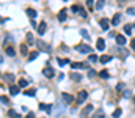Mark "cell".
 Masks as SVG:
<instances>
[{
	"mask_svg": "<svg viewBox=\"0 0 135 118\" xmlns=\"http://www.w3.org/2000/svg\"><path fill=\"white\" fill-rule=\"evenodd\" d=\"M127 13H129V14H135V10H133V8H129Z\"/></svg>",
	"mask_w": 135,
	"mask_h": 118,
	"instance_id": "b9f144b4",
	"label": "cell"
},
{
	"mask_svg": "<svg viewBox=\"0 0 135 118\" xmlns=\"http://www.w3.org/2000/svg\"><path fill=\"white\" fill-rule=\"evenodd\" d=\"M57 61H58V65H60V66H65V65H68V63H69L68 58H57Z\"/></svg>",
	"mask_w": 135,
	"mask_h": 118,
	"instance_id": "e0dca14e",
	"label": "cell"
},
{
	"mask_svg": "<svg viewBox=\"0 0 135 118\" xmlns=\"http://www.w3.org/2000/svg\"><path fill=\"white\" fill-rule=\"evenodd\" d=\"M79 10H80V6H79V5H72V6H71V11H76V13H77Z\"/></svg>",
	"mask_w": 135,
	"mask_h": 118,
	"instance_id": "e575fe53",
	"label": "cell"
},
{
	"mask_svg": "<svg viewBox=\"0 0 135 118\" xmlns=\"http://www.w3.org/2000/svg\"><path fill=\"white\" fill-rule=\"evenodd\" d=\"M123 90H124V84H118V85H116V91H123Z\"/></svg>",
	"mask_w": 135,
	"mask_h": 118,
	"instance_id": "d6a6232c",
	"label": "cell"
},
{
	"mask_svg": "<svg viewBox=\"0 0 135 118\" xmlns=\"http://www.w3.org/2000/svg\"><path fill=\"white\" fill-rule=\"evenodd\" d=\"M99 77H101V79H109L110 77V72L107 71V69H104V71L99 72Z\"/></svg>",
	"mask_w": 135,
	"mask_h": 118,
	"instance_id": "5bb4252c",
	"label": "cell"
},
{
	"mask_svg": "<svg viewBox=\"0 0 135 118\" xmlns=\"http://www.w3.org/2000/svg\"><path fill=\"white\" fill-rule=\"evenodd\" d=\"M119 21H121V16H119V14H115L113 19H112V25H118Z\"/></svg>",
	"mask_w": 135,
	"mask_h": 118,
	"instance_id": "9a60e30c",
	"label": "cell"
},
{
	"mask_svg": "<svg viewBox=\"0 0 135 118\" xmlns=\"http://www.w3.org/2000/svg\"><path fill=\"white\" fill-rule=\"evenodd\" d=\"M79 14H80V16H82V17H86V11L83 10V8H82V6H80V10H79Z\"/></svg>",
	"mask_w": 135,
	"mask_h": 118,
	"instance_id": "1f68e13d",
	"label": "cell"
},
{
	"mask_svg": "<svg viewBox=\"0 0 135 118\" xmlns=\"http://www.w3.org/2000/svg\"><path fill=\"white\" fill-rule=\"evenodd\" d=\"M35 40H33V35L32 33H27V44H33Z\"/></svg>",
	"mask_w": 135,
	"mask_h": 118,
	"instance_id": "484cf974",
	"label": "cell"
},
{
	"mask_svg": "<svg viewBox=\"0 0 135 118\" xmlns=\"http://www.w3.org/2000/svg\"><path fill=\"white\" fill-rule=\"evenodd\" d=\"M36 44H38V47H39V50H44V52H49V50H50V47H49V44H46V43H44V41H41V40H39V41H38Z\"/></svg>",
	"mask_w": 135,
	"mask_h": 118,
	"instance_id": "52a82bcc",
	"label": "cell"
},
{
	"mask_svg": "<svg viewBox=\"0 0 135 118\" xmlns=\"http://www.w3.org/2000/svg\"><path fill=\"white\" fill-rule=\"evenodd\" d=\"M19 91H21V90H19V87H17V85H10V95L11 96L19 95Z\"/></svg>",
	"mask_w": 135,
	"mask_h": 118,
	"instance_id": "ba28073f",
	"label": "cell"
},
{
	"mask_svg": "<svg viewBox=\"0 0 135 118\" xmlns=\"http://www.w3.org/2000/svg\"><path fill=\"white\" fill-rule=\"evenodd\" d=\"M8 115H10L11 118H21V115H19V113H17L16 110H13V109H11V110H10V112H8Z\"/></svg>",
	"mask_w": 135,
	"mask_h": 118,
	"instance_id": "603a6c76",
	"label": "cell"
},
{
	"mask_svg": "<svg viewBox=\"0 0 135 118\" xmlns=\"http://www.w3.org/2000/svg\"><path fill=\"white\" fill-rule=\"evenodd\" d=\"M105 5V0H97V3H96V10H102Z\"/></svg>",
	"mask_w": 135,
	"mask_h": 118,
	"instance_id": "d6986e66",
	"label": "cell"
},
{
	"mask_svg": "<svg viewBox=\"0 0 135 118\" xmlns=\"http://www.w3.org/2000/svg\"><path fill=\"white\" fill-rule=\"evenodd\" d=\"M42 76H46L47 79H52L53 76H55V71H53L52 66H46V68L42 69Z\"/></svg>",
	"mask_w": 135,
	"mask_h": 118,
	"instance_id": "6da1fadb",
	"label": "cell"
},
{
	"mask_svg": "<svg viewBox=\"0 0 135 118\" xmlns=\"http://www.w3.org/2000/svg\"><path fill=\"white\" fill-rule=\"evenodd\" d=\"M115 40H116V43H118L119 46H124V44H126V38H124L123 35H118V36H116Z\"/></svg>",
	"mask_w": 135,
	"mask_h": 118,
	"instance_id": "7c38bea8",
	"label": "cell"
},
{
	"mask_svg": "<svg viewBox=\"0 0 135 118\" xmlns=\"http://www.w3.org/2000/svg\"><path fill=\"white\" fill-rule=\"evenodd\" d=\"M5 80H6L8 84H13L14 82V76L13 74H5Z\"/></svg>",
	"mask_w": 135,
	"mask_h": 118,
	"instance_id": "ac0fdd59",
	"label": "cell"
},
{
	"mask_svg": "<svg viewBox=\"0 0 135 118\" xmlns=\"http://www.w3.org/2000/svg\"><path fill=\"white\" fill-rule=\"evenodd\" d=\"M5 52H6V55H8V57H14V55H16V50H14L13 47H6Z\"/></svg>",
	"mask_w": 135,
	"mask_h": 118,
	"instance_id": "2e32d148",
	"label": "cell"
},
{
	"mask_svg": "<svg viewBox=\"0 0 135 118\" xmlns=\"http://www.w3.org/2000/svg\"><path fill=\"white\" fill-rule=\"evenodd\" d=\"M99 60H101V63H109V61L112 60V57H110V55H102Z\"/></svg>",
	"mask_w": 135,
	"mask_h": 118,
	"instance_id": "7402d4cb",
	"label": "cell"
},
{
	"mask_svg": "<svg viewBox=\"0 0 135 118\" xmlns=\"http://www.w3.org/2000/svg\"><path fill=\"white\" fill-rule=\"evenodd\" d=\"M121 113H123L121 109H116V110L113 112V118H119V116H121Z\"/></svg>",
	"mask_w": 135,
	"mask_h": 118,
	"instance_id": "83f0119b",
	"label": "cell"
},
{
	"mask_svg": "<svg viewBox=\"0 0 135 118\" xmlns=\"http://www.w3.org/2000/svg\"><path fill=\"white\" fill-rule=\"evenodd\" d=\"M80 35H82L85 40H89V35H88V32H86V30H83V29H82V30H80Z\"/></svg>",
	"mask_w": 135,
	"mask_h": 118,
	"instance_id": "f1b7e54d",
	"label": "cell"
},
{
	"mask_svg": "<svg viewBox=\"0 0 135 118\" xmlns=\"http://www.w3.org/2000/svg\"><path fill=\"white\" fill-rule=\"evenodd\" d=\"M71 68H72V69H80V68H86V69H89L88 63H80V61H77V63H71Z\"/></svg>",
	"mask_w": 135,
	"mask_h": 118,
	"instance_id": "5b68a950",
	"label": "cell"
},
{
	"mask_svg": "<svg viewBox=\"0 0 135 118\" xmlns=\"http://www.w3.org/2000/svg\"><path fill=\"white\" fill-rule=\"evenodd\" d=\"M130 47H132V49H133V50H135V38H133V40H132V41H130Z\"/></svg>",
	"mask_w": 135,
	"mask_h": 118,
	"instance_id": "ab89813d",
	"label": "cell"
},
{
	"mask_svg": "<svg viewBox=\"0 0 135 118\" xmlns=\"http://www.w3.org/2000/svg\"><path fill=\"white\" fill-rule=\"evenodd\" d=\"M35 95H36V90H35V88L25 90V96H35Z\"/></svg>",
	"mask_w": 135,
	"mask_h": 118,
	"instance_id": "44dd1931",
	"label": "cell"
},
{
	"mask_svg": "<svg viewBox=\"0 0 135 118\" xmlns=\"http://www.w3.org/2000/svg\"><path fill=\"white\" fill-rule=\"evenodd\" d=\"M86 98H88V93L85 91V90H82V91H79V95H77V102H79V104H82Z\"/></svg>",
	"mask_w": 135,
	"mask_h": 118,
	"instance_id": "3957f363",
	"label": "cell"
},
{
	"mask_svg": "<svg viewBox=\"0 0 135 118\" xmlns=\"http://www.w3.org/2000/svg\"><path fill=\"white\" fill-rule=\"evenodd\" d=\"M61 98H63V101H65L66 104H71V102H74V101H76L74 96H72V95H69V93H63Z\"/></svg>",
	"mask_w": 135,
	"mask_h": 118,
	"instance_id": "277c9868",
	"label": "cell"
},
{
	"mask_svg": "<svg viewBox=\"0 0 135 118\" xmlns=\"http://www.w3.org/2000/svg\"><path fill=\"white\" fill-rule=\"evenodd\" d=\"M27 16H28L30 19H35V17H36V11H35L33 8H27Z\"/></svg>",
	"mask_w": 135,
	"mask_h": 118,
	"instance_id": "8fae6325",
	"label": "cell"
},
{
	"mask_svg": "<svg viewBox=\"0 0 135 118\" xmlns=\"http://www.w3.org/2000/svg\"><path fill=\"white\" fill-rule=\"evenodd\" d=\"M38 55H39V52H32V54H30V55H28V61H33V60H35V58H36Z\"/></svg>",
	"mask_w": 135,
	"mask_h": 118,
	"instance_id": "4316f807",
	"label": "cell"
},
{
	"mask_svg": "<svg viewBox=\"0 0 135 118\" xmlns=\"http://www.w3.org/2000/svg\"><path fill=\"white\" fill-rule=\"evenodd\" d=\"M99 25H101V29H102V30H109V27H110V21L104 17V19L99 21Z\"/></svg>",
	"mask_w": 135,
	"mask_h": 118,
	"instance_id": "8992f818",
	"label": "cell"
},
{
	"mask_svg": "<svg viewBox=\"0 0 135 118\" xmlns=\"http://www.w3.org/2000/svg\"><path fill=\"white\" fill-rule=\"evenodd\" d=\"M89 61H97V57L94 55V54H91V55H89Z\"/></svg>",
	"mask_w": 135,
	"mask_h": 118,
	"instance_id": "8d00e7d4",
	"label": "cell"
},
{
	"mask_svg": "<svg viewBox=\"0 0 135 118\" xmlns=\"http://www.w3.org/2000/svg\"><path fill=\"white\" fill-rule=\"evenodd\" d=\"M94 76H96V71L89 68V69H88V77H94Z\"/></svg>",
	"mask_w": 135,
	"mask_h": 118,
	"instance_id": "4dcf8cb0",
	"label": "cell"
},
{
	"mask_svg": "<svg viewBox=\"0 0 135 118\" xmlns=\"http://www.w3.org/2000/svg\"><path fill=\"white\" fill-rule=\"evenodd\" d=\"M39 109H41V110H46L47 106H46V104H39Z\"/></svg>",
	"mask_w": 135,
	"mask_h": 118,
	"instance_id": "60d3db41",
	"label": "cell"
},
{
	"mask_svg": "<svg viewBox=\"0 0 135 118\" xmlns=\"http://www.w3.org/2000/svg\"><path fill=\"white\" fill-rule=\"evenodd\" d=\"M0 104H5V106H10V99L6 96H0Z\"/></svg>",
	"mask_w": 135,
	"mask_h": 118,
	"instance_id": "ffe728a7",
	"label": "cell"
},
{
	"mask_svg": "<svg viewBox=\"0 0 135 118\" xmlns=\"http://www.w3.org/2000/svg\"><path fill=\"white\" fill-rule=\"evenodd\" d=\"M96 47H97V50H104L105 49V41L102 38H99L97 43H96Z\"/></svg>",
	"mask_w": 135,
	"mask_h": 118,
	"instance_id": "9c48e42d",
	"label": "cell"
},
{
	"mask_svg": "<svg viewBox=\"0 0 135 118\" xmlns=\"http://www.w3.org/2000/svg\"><path fill=\"white\" fill-rule=\"evenodd\" d=\"M27 84H28V82H27L25 79H21L19 80V87H27Z\"/></svg>",
	"mask_w": 135,
	"mask_h": 118,
	"instance_id": "836d02e7",
	"label": "cell"
},
{
	"mask_svg": "<svg viewBox=\"0 0 135 118\" xmlns=\"http://www.w3.org/2000/svg\"><path fill=\"white\" fill-rule=\"evenodd\" d=\"M93 5H94V0H86V6L88 8H91Z\"/></svg>",
	"mask_w": 135,
	"mask_h": 118,
	"instance_id": "d590c367",
	"label": "cell"
},
{
	"mask_svg": "<svg viewBox=\"0 0 135 118\" xmlns=\"http://www.w3.org/2000/svg\"><path fill=\"white\" fill-rule=\"evenodd\" d=\"M89 112H93V106H91V104H88V106L83 109V115H88Z\"/></svg>",
	"mask_w": 135,
	"mask_h": 118,
	"instance_id": "cb8c5ba5",
	"label": "cell"
},
{
	"mask_svg": "<svg viewBox=\"0 0 135 118\" xmlns=\"http://www.w3.org/2000/svg\"><path fill=\"white\" fill-rule=\"evenodd\" d=\"M76 50H79L80 54H89V52H91V47L86 46V44H77Z\"/></svg>",
	"mask_w": 135,
	"mask_h": 118,
	"instance_id": "7a4b0ae2",
	"label": "cell"
},
{
	"mask_svg": "<svg viewBox=\"0 0 135 118\" xmlns=\"http://www.w3.org/2000/svg\"><path fill=\"white\" fill-rule=\"evenodd\" d=\"M123 93H124V96H130V95H132L129 90H123Z\"/></svg>",
	"mask_w": 135,
	"mask_h": 118,
	"instance_id": "f35d334b",
	"label": "cell"
},
{
	"mask_svg": "<svg viewBox=\"0 0 135 118\" xmlns=\"http://www.w3.org/2000/svg\"><path fill=\"white\" fill-rule=\"evenodd\" d=\"M72 79H74V80H80L82 77H80V74H72Z\"/></svg>",
	"mask_w": 135,
	"mask_h": 118,
	"instance_id": "74e56055",
	"label": "cell"
},
{
	"mask_svg": "<svg viewBox=\"0 0 135 118\" xmlns=\"http://www.w3.org/2000/svg\"><path fill=\"white\" fill-rule=\"evenodd\" d=\"M124 32L127 33V35H130V33H132V25H126V27H124Z\"/></svg>",
	"mask_w": 135,
	"mask_h": 118,
	"instance_id": "f546056e",
	"label": "cell"
},
{
	"mask_svg": "<svg viewBox=\"0 0 135 118\" xmlns=\"http://www.w3.org/2000/svg\"><path fill=\"white\" fill-rule=\"evenodd\" d=\"M27 52H28L27 44H21V54H22V55H27Z\"/></svg>",
	"mask_w": 135,
	"mask_h": 118,
	"instance_id": "d4e9b609",
	"label": "cell"
},
{
	"mask_svg": "<svg viewBox=\"0 0 135 118\" xmlns=\"http://www.w3.org/2000/svg\"><path fill=\"white\" fill-rule=\"evenodd\" d=\"M58 21H60V22H65V21H66V8L58 13Z\"/></svg>",
	"mask_w": 135,
	"mask_h": 118,
	"instance_id": "30bf717a",
	"label": "cell"
},
{
	"mask_svg": "<svg viewBox=\"0 0 135 118\" xmlns=\"http://www.w3.org/2000/svg\"><path fill=\"white\" fill-rule=\"evenodd\" d=\"M133 104H135V96H133Z\"/></svg>",
	"mask_w": 135,
	"mask_h": 118,
	"instance_id": "7bdbcfd3",
	"label": "cell"
},
{
	"mask_svg": "<svg viewBox=\"0 0 135 118\" xmlns=\"http://www.w3.org/2000/svg\"><path fill=\"white\" fill-rule=\"evenodd\" d=\"M44 32H46V22H41L38 25V33L39 35H44Z\"/></svg>",
	"mask_w": 135,
	"mask_h": 118,
	"instance_id": "4fadbf2b",
	"label": "cell"
}]
</instances>
